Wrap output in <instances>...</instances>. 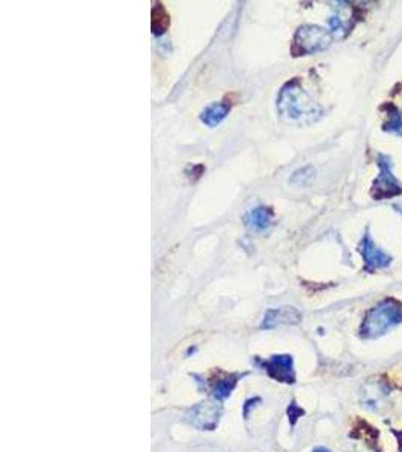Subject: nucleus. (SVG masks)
<instances>
[{
    "label": "nucleus",
    "instance_id": "obj_3",
    "mask_svg": "<svg viewBox=\"0 0 402 452\" xmlns=\"http://www.w3.org/2000/svg\"><path fill=\"white\" fill-rule=\"evenodd\" d=\"M332 44V34L315 24H304L295 32L292 53L295 56L322 52Z\"/></svg>",
    "mask_w": 402,
    "mask_h": 452
},
{
    "label": "nucleus",
    "instance_id": "obj_11",
    "mask_svg": "<svg viewBox=\"0 0 402 452\" xmlns=\"http://www.w3.org/2000/svg\"><path fill=\"white\" fill-rule=\"evenodd\" d=\"M387 109H389L387 112L389 121L385 124V130L389 133L398 134V136H402V112L392 104L387 105Z\"/></svg>",
    "mask_w": 402,
    "mask_h": 452
},
{
    "label": "nucleus",
    "instance_id": "obj_10",
    "mask_svg": "<svg viewBox=\"0 0 402 452\" xmlns=\"http://www.w3.org/2000/svg\"><path fill=\"white\" fill-rule=\"evenodd\" d=\"M271 368H277L279 372H277V379H285V381H292V359L290 356H277V358H273L270 362Z\"/></svg>",
    "mask_w": 402,
    "mask_h": 452
},
{
    "label": "nucleus",
    "instance_id": "obj_7",
    "mask_svg": "<svg viewBox=\"0 0 402 452\" xmlns=\"http://www.w3.org/2000/svg\"><path fill=\"white\" fill-rule=\"evenodd\" d=\"M271 219H273V213L270 208L256 207L255 210H251L244 216V224L252 231H264L271 225Z\"/></svg>",
    "mask_w": 402,
    "mask_h": 452
},
{
    "label": "nucleus",
    "instance_id": "obj_12",
    "mask_svg": "<svg viewBox=\"0 0 402 452\" xmlns=\"http://www.w3.org/2000/svg\"><path fill=\"white\" fill-rule=\"evenodd\" d=\"M315 178V170L311 166H306L300 170L294 172V175L291 177V182L297 186H308L309 182Z\"/></svg>",
    "mask_w": 402,
    "mask_h": 452
},
{
    "label": "nucleus",
    "instance_id": "obj_9",
    "mask_svg": "<svg viewBox=\"0 0 402 452\" xmlns=\"http://www.w3.org/2000/svg\"><path fill=\"white\" fill-rule=\"evenodd\" d=\"M170 23L169 14L166 13L165 6L161 3H156V6L152 8V34L154 35H161L168 31Z\"/></svg>",
    "mask_w": 402,
    "mask_h": 452
},
{
    "label": "nucleus",
    "instance_id": "obj_2",
    "mask_svg": "<svg viewBox=\"0 0 402 452\" xmlns=\"http://www.w3.org/2000/svg\"><path fill=\"white\" fill-rule=\"evenodd\" d=\"M402 323V303L395 299H386L366 314L360 333L363 338L375 340L392 327Z\"/></svg>",
    "mask_w": 402,
    "mask_h": 452
},
{
    "label": "nucleus",
    "instance_id": "obj_8",
    "mask_svg": "<svg viewBox=\"0 0 402 452\" xmlns=\"http://www.w3.org/2000/svg\"><path fill=\"white\" fill-rule=\"evenodd\" d=\"M229 110H231V105L226 103H214L200 113V121H202L208 127H216L222 122L226 117Z\"/></svg>",
    "mask_w": 402,
    "mask_h": 452
},
{
    "label": "nucleus",
    "instance_id": "obj_14",
    "mask_svg": "<svg viewBox=\"0 0 402 452\" xmlns=\"http://www.w3.org/2000/svg\"><path fill=\"white\" fill-rule=\"evenodd\" d=\"M395 208H396V210H398V211H399V213H401V214H402V207H398V205H396V207H395Z\"/></svg>",
    "mask_w": 402,
    "mask_h": 452
},
{
    "label": "nucleus",
    "instance_id": "obj_13",
    "mask_svg": "<svg viewBox=\"0 0 402 452\" xmlns=\"http://www.w3.org/2000/svg\"><path fill=\"white\" fill-rule=\"evenodd\" d=\"M315 452H330V451H327V449H322V448H320V449H315Z\"/></svg>",
    "mask_w": 402,
    "mask_h": 452
},
{
    "label": "nucleus",
    "instance_id": "obj_4",
    "mask_svg": "<svg viewBox=\"0 0 402 452\" xmlns=\"http://www.w3.org/2000/svg\"><path fill=\"white\" fill-rule=\"evenodd\" d=\"M377 165H378V177L374 181V186H372V196L375 199H387L394 198L402 194V184L398 181V178L392 172V160L389 156L385 154H378L377 157Z\"/></svg>",
    "mask_w": 402,
    "mask_h": 452
},
{
    "label": "nucleus",
    "instance_id": "obj_1",
    "mask_svg": "<svg viewBox=\"0 0 402 452\" xmlns=\"http://www.w3.org/2000/svg\"><path fill=\"white\" fill-rule=\"evenodd\" d=\"M277 110L281 118L288 122H313L321 117V108L303 89L299 80L286 83L277 99Z\"/></svg>",
    "mask_w": 402,
    "mask_h": 452
},
{
    "label": "nucleus",
    "instance_id": "obj_5",
    "mask_svg": "<svg viewBox=\"0 0 402 452\" xmlns=\"http://www.w3.org/2000/svg\"><path fill=\"white\" fill-rule=\"evenodd\" d=\"M359 252L365 261V270L371 273L380 270V268H386L392 263V256L375 245L368 231L359 245Z\"/></svg>",
    "mask_w": 402,
    "mask_h": 452
},
{
    "label": "nucleus",
    "instance_id": "obj_6",
    "mask_svg": "<svg viewBox=\"0 0 402 452\" xmlns=\"http://www.w3.org/2000/svg\"><path fill=\"white\" fill-rule=\"evenodd\" d=\"M300 320V312L294 309V307H277V309H270L267 312L262 326L264 327H274L277 324L285 323H297Z\"/></svg>",
    "mask_w": 402,
    "mask_h": 452
}]
</instances>
